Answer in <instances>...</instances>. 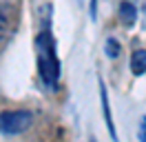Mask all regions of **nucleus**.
<instances>
[{
	"mask_svg": "<svg viewBox=\"0 0 146 142\" xmlns=\"http://www.w3.org/2000/svg\"><path fill=\"white\" fill-rule=\"evenodd\" d=\"M91 16H95V0H91Z\"/></svg>",
	"mask_w": 146,
	"mask_h": 142,
	"instance_id": "9",
	"label": "nucleus"
},
{
	"mask_svg": "<svg viewBox=\"0 0 146 142\" xmlns=\"http://www.w3.org/2000/svg\"><path fill=\"white\" fill-rule=\"evenodd\" d=\"M36 47H38V73L46 87H53L58 82V76H60V62L55 56V42L51 31H49L46 20H44V29L38 33Z\"/></svg>",
	"mask_w": 146,
	"mask_h": 142,
	"instance_id": "1",
	"label": "nucleus"
},
{
	"mask_svg": "<svg viewBox=\"0 0 146 142\" xmlns=\"http://www.w3.org/2000/svg\"><path fill=\"white\" fill-rule=\"evenodd\" d=\"M119 18H122V25H126V27H131L135 22L137 9H135V5H133L131 0H124V2L119 5Z\"/></svg>",
	"mask_w": 146,
	"mask_h": 142,
	"instance_id": "5",
	"label": "nucleus"
},
{
	"mask_svg": "<svg viewBox=\"0 0 146 142\" xmlns=\"http://www.w3.org/2000/svg\"><path fill=\"white\" fill-rule=\"evenodd\" d=\"M106 53H109L111 58H117V56H119V44H117V40H113V38L106 40Z\"/></svg>",
	"mask_w": 146,
	"mask_h": 142,
	"instance_id": "7",
	"label": "nucleus"
},
{
	"mask_svg": "<svg viewBox=\"0 0 146 142\" xmlns=\"http://www.w3.org/2000/svg\"><path fill=\"white\" fill-rule=\"evenodd\" d=\"M18 27V9L9 2H0V44L7 42Z\"/></svg>",
	"mask_w": 146,
	"mask_h": 142,
	"instance_id": "3",
	"label": "nucleus"
},
{
	"mask_svg": "<svg viewBox=\"0 0 146 142\" xmlns=\"http://www.w3.org/2000/svg\"><path fill=\"white\" fill-rule=\"evenodd\" d=\"M100 100H102V107H104V120H106V127H109L111 138L117 140L115 124H113V115H111V107H109V100H106V89H104V82H102V80H100Z\"/></svg>",
	"mask_w": 146,
	"mask_h": 142,
	"instance_id": "4",
	"label": "nucleus"
},
{
	"mask_svg": "<svg viewBox=\"0 0 146 142\" xmlns=\"http://www.w3.org/2000/svg\"><path fill=\"white\" fill-rule=\"evenodd\" d=\"M33 124V115L29 111H0V131L22 133Z\"/></svg>",
	"mask_w": 146,
	"mask_h": 142,
	"instance_id": "2",
	"label": "nucleus"
},
{
	"mask_svg": "<svg viewBox=\"0 0 146 142\" xmlns=\"http://www.w3.org/2000/svg\"><path fill=\"white\" fill-rule=\"evenodd\" d=\"M131 71H133L135 76L146 73V49H137V51L131 56Z\"/></svg>",
	"mask_w": 146,
	"mask_h": 142,
	"instance_id": "6",
	"label": "nucleus"
},
{
	"mask_svg": "<svg viewBox=\"0 0 146 142\" xmlns=\"http://www.w3.org/2000/svg\"><path fill=\"white\" fill-rule=\"evenodd\" d=\"M91 142H95V140H91Z\"/></svg>",
	"mask_w": 146,
	"mask_h": 142,
	"instance_id": "10",
	"label": "nucleus"
},
{
	"mask_svg": "<svg viewBox=\"0 0 146 142\" xmlns=\"http://www.w3.org/2000/svg\"><path fill=\"white\" fill-rule=\"evenodd\" d=\"M139 142H146V115L139 122Z\"/></svg>",
	"mask_w": 146,
	"mask_h": 142,
	"instance_id": "8",
	"label": "nucleus"
}]
</instances>
